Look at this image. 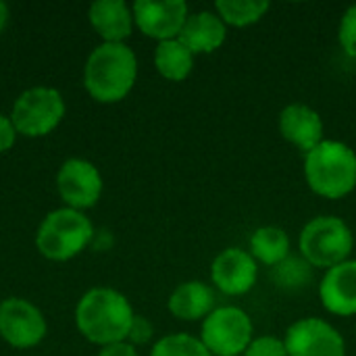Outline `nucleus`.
<instances>
[{
    "label": "nucleus",
    "mask_w": 356,
    "mask_h": 356,
    "mask_svg": "<svg viewBox=\"0 0 356 356\" xmlns=\"http://www.w3.org/2000/svg\"><path fill=\"white\" fill-rule=\"evenodd\" d=\"M134 317L136 315L127 298L111 288L90 290L75 311L77 330L90 342L102 346L123 342L129 336Z\"/></svg>",
    "instance_id": "obj_1"
},
{
    "label": "nucleus",
    "mask_w": 356,
    "mask_h": 356,
    "mask_svg": "<svg viewBox=\"0 0 356 356\" xmlns=\"http://www.w3.org/2000/svg\"><path fill=\"white\" fill-rule=\"evenodd\" d=\"M138 77V60L125 44L98 46L83 71V83L90 96L98 102H119L134 88Z\"/></svg>",
    "instance_id": "obj_2"
},
{
    "label": "nucleus",
    "mask_w": 356,
    "mask_h": 356,
    "mask_svg": "<svg viewBox=\"0 0 356 356\" xmlns=\"http://www.w3.org/2000/svg\"><path fill=\"white\" fill-rule=\"evenodd\" d=\"M309 188L327 200H340L356 188V152L344 142L323 140L305 154Z\"/></svg>",
    "instance_id": "obj_3"
},
{
    "label": "nucleus",
    "mask_w": 356,
    "mask_h": 356,
    "mask_svg": "<svg viewBox=\"0 0 356 356\" xmlns=\"http://www.w3.org/2000/svg\"><path fill=\"white\" fill-rule=\"evenodd\" d=\"M300 257L309 261L315 269H332L340 263H346L353 248L355 236L353 229L340 217L321 215L311 219L298 240Z\"/></svg>",
    "instance_id": "obj_4"
},
{
    "label": "nucleus",
    "mask_w": 356,
    "mask_h": 356,
    "mask_svg": "<svg viewBox=\"0 0 356 356\" xmlns=\"http://www.w3.org/2000/svg\"><path fill=\"white\" fill-rule=\"evenodd\" d=\"M94 236L92 223L79 211L58 209L38 229V250L50 261H67L81 252Z\"/></svg>",
    "instance_id": "obj_5"
},
{
    "label": "nucleus",
    "mask_w": 356,
    "mask_h": 356,
    "mask_svg": "<svg viewBox=\"0 0 356 356\" xmlns=\"http://www.w3.org/2000/svg\"><path fill=\"white\" fill-rule=\"evenodd\" d=\"M252 321L240 307H219L204 321L200 342L213 356H242L250 346Z\"/></svg>",
    "instance_id": "obj_6"
},
{
    "label": "nucleus",
    "mask_w": 356,
    "mask_h": 356,
    "mask_svg": "<svg viewBox=\"0 0 356 356\" xmlns=\"http://www.w3.org/2000/svg\"><path fill=\"white\" fill-rule=\"evenodd\" d=\"M65 115L63 96L52 88H31L23 92L15 106L10 121L15 129L29 138H40L50 134Z\"/></svg>",
    "instance_id": "obj_7"
},
{
    "label": "nucleus",
    "mask_w": 356,
    "mask_h": 356,
    "mask_svg": "<svg viewBox=\"0 0 356 356\" xmlns=\"http://www.w3.org/2000/svg\"><path fill=\"white\" fill-rule=\"evenodd\" d=\"M288 356H346V342L340 332L317 317L298 319L284 336Z\"/></svg>",
    "instance_id": "obj_8"
},
{
    "label": "nucleus",
    "mask_w": 356,
    "mask_h": 356,
    "mask_svg": "<svg viewBox=\"0 0 356 356\" xmlns=\"http://www.w3.org/2000/svg\"><path fill=\"white\" fill-rule=\"evenodd\" d=\"M134 23L148 38L159 42L179 38L184 23L188 19V4L184 0H138L131 8Z\"/></svg>",
    "instance_id": "obj_9"
},
{
    "label": "nucleus",
    "mask_w": 356,
    "mask_h": 356,
    "mask_svg": "<svg viewBox=\"0 0 356 356\" xmlns=\"http://www.w3.org/2000/svg\"><path fill=\"white\" fill-rule=\"evenodd\" d=\"M0 336L15 348H31L46 336L42 313L21 298H8L0 305Z\"/></svg>",
    "instance_id": "obj_10"
},
{
    "label": "nucleus",
    "mask_w": 356,
    "mask_h": 356,
    "mask_svg": "<svg viewBox=\"0 0 356 356\" xmlns=\"http://www.w3.org/2000/svg\"><path fill=\"white\" fill-rule=\"evenodd\" d=\"M259 277L257 261L250 252L240 248H227L219 252L211 265V280L219 292L225 296L248 294Z\"/></svg>",
    "instance_id": "obj_11"
},
{
    "label": "nucleus",
    "mask_w": 356,
    "mask_h": 356,
    "mask_svg": "<svg viewBox=\"0 0 356 356\" xmlns=\"http://www.w3.org/2000/svg\"><path fill=\"white\" fill-rule=\"evenodd\" d=\"M60 198L73 209H90L98 202L102 192V177L98 169L81 159L67 161L56 177Z\"/></svg>",
    "instance_id": "obj_12"
},
{
    "label": "nucleus",
    "mask_w": 356,
    "mask_h": 356,
    "mask_svg": "<svg viewBox=\"0 0 356 356\" xmlns=\"http://www.w3.org/2000/svg\"><path fill=\"white\" fill-rule=\"evenodd\" d=\"M319 298L327 313L338 317L356 315V261L340 263L325 271L319 284Z\"/></svg>",
    "instance_id": "obj_13"
},
{
    "label": "nucleus",
    "mask_w": 356,
    "mask_h": 356,
    "mask_svg": "<svg viewBox=\"0 0 356 356\" xmlns=\"http://www.w3.org/2000/svg\"><path fill=\"white\" fill-rule=\"evenodd\" d=\"M280 134L286 142L294 144L305 154L325 140L321 115L315 108L300 102L288 104L280 113Z\"/></svg>",
    "instance_id": "obj_14"
},
{
    "label": "nucleus",
    "mask_w": 356,
    "mask_h": 356,
    "mask_svg": "<svg viewBox=\"0 0 356 356\" xmlns=\"http://www.w3.org/2000/svg\"><path fill=\"white\" fill-rule=\"evenodd\" d=\"M227 38V25L221 21V17L213 10H198L190 13L184 29L179 33V42L190 48V52L196 54H211L217 48L223 46Z\"/></svg>",
    "instance_id": "obj_15"
},
{
    "label": "nucleus",
    "mask_w": 356,
    "mask_h": 356,
    "mask_svg": "<svg viewBox=\"0 0 356 356\" xmlns=\"http://www.w3.org/2000/svg\"><path fill=\"white\" fill-rule=\"evenodd\" d=\"M90 23L106 44H123L131 33L134 13L123 0H98L90 6Z\"/></svg>",
    "instance_id": "obj_16"
},
{
    "label": "nucleus",
    "mask_w": 356,
    "mask_h": 356,
    "mask_svg": "<svg viewBox=\"0 0 356 356\" xmlns=\"http://www.w3.org/2000/svg\"><path fill=\"white\" fill-rule=\"evenodd\" d=\"M169 311L181 321H200L215 311V292L204 282H186L169 296Z\"/></svg>",
    "instance_id": "obj_17"
},
{
    "label": "nucleus",
    "mask_w": 356,
    "mask_h": 356,
    "mask_svg": "<svg viewBox=\"0 0 356 356\" xmlns=\"http://www.w3.org/2000/svg\"><path fill=\"white\" fill-rule=\"evenodd\" d=\"M250 254L257 263L273 269L290 257V236L275 225L259 227L250 236Z\"/></svg>",
    "instance_id": "obj_18"
},
{
    "label": "nucleus",
    "mask_w": 356,
    "mask_h": 356,
    "mask_svg": "<svg viewBox=\"0 0 356 356\" xmlns=\"http://www.w3.org/2000/svg\"><path fill=\"white\" fill-rule=\"evenodd\" d=\"M156 71L169 81H184L194 69V54L177 38L159 42L154 52Z\"/></svg>",
    "instance_id": "obj_19"
},
{
    "label": "nucleus",
    "mask_w": 356,
    "mask_h": 356,
    "mask_svg": "<svg viewBox=\"0 0 356 356\" xmlns=\"http://www.w3.org/2000/svg\"><path fill=\"white\" fill-rule=\"evenodd\" d=\"M273 284L284 292H300L315 282V267L302 257L290 254L284 263L271 269Z\"/></svg>",
    "instance_id": "obj_20"
},
{
    "label": "nucleus",
    "mask_w": 356,
    "mask_h": 356,
    "mask_svg": "<svg viewBox=\"0 0 356 356\" xmlns=\"http://www.w3.org/2000/svg\"><path fill=\"white\" fill-rule=\"evenodd\" d=\"M269 10V2L265 0H219L215 4V13L221 17L225 25L232 27H248L265 17Z\"/></svg>",
    "instance_id": "obj_21"
},
{
    "label": "nucleus",
    "mask_w": 356,
    "mask_h": 356,
    "mask_svg": "<svg viewBox=\"0 0 356 356\" xmlns=\"http://www.w3.org/2000/svg\"><path fill=\"white\" fill-rule=\"evenodd\" d=\"M150 356H213L209 348L200 342V338H194L190 334H173L161 338Z\"/></svg>",
    "instance_id": "obj_22"
},
{
    "label": "nucleus",
    "mask_w": 356,
    "mask_h": 356,
    "mask_svg": "<svg viewBox=\"0 0 356 356\" xmlns=\"http://www.w3.org/2000/svg\"><path fill=\"white\" fill-rule=\"evenodd\" d=\"M338 38H340V44H342L344 52L348 56L356 58V4L346 8L344 17L340 21Z\"/></svg>",
    "instance_id": "obj_23"
},
{
    "label": "nucleus",
    "mask_w": 356,
    "mask_h": 356,
    "mask_svg": "<svg viewBox=\"0 0 356 356\" xmlns=\"http://www.w3.org/2000/svg\"><path fill=\"white\" fill-rule=\"evenodd\" d=\"M242 356H288V350L284 346V340L273 336H261L250 342Z\"/></svg>",
    "instance_id": "obj_24"
},
{
    "label": "nucleus",
    "mask_w": 356,
    "mask_h": 356,
    "mask_svg": "<svg viewBox=\"0 0 356 356\" xmlns=\"http://www.w3.org/2000/svg\"><path fill=\"white\" fill-rule=\"evenodd\" d=\"M127 338L131 340V344H146L152 338V325L144 317H134Z\"/></svg>",
    "instance_id": "obj_25"
},
{
    "label": "nucleus",
    "mask_w": 356,
    "mask_h": 356,
    "mask_svg": "<svg viewBox=\"0 0 356 356\" xmlns=\"http://www.w3.org/2000/svg\"><path fill=\"white\" fill-rule=\"evenodd\" d=\"M15 125L8 117L0 115V152L8 150L15 144Z\"/></svg>",
    "instance_id": "obj_26"
},
{
    "label": "nucleus",
    "mask_w": 356,
    "mask_h": 356,
    "mask_svg": "<svg viewBox=\"0 0 356 356\" xmlns=\"http://www.w3.org/2000/svg\"><path fill=\"white\" fill-rule=\"evenodd\" d=\"M98 356H138V353H136V348L131 344L119 342V344L104 346V350H100Z\"/></svg>",
    "instance_id": "obj_27"
},
{
    "label": "nucleus",
    "mask_w": 356,
    "mask_h": 356,
    "mask_svg": "<svg viewBox=\"0 0 356 356\" xmlns=\"http://www.w3.org/2000/svg\"><path fill=\"white\" fill-rule=\"evenodd\" d=\"M6 21H8V8H6V4H4V2H0V31L4 29Z\"/></svg>",
    "instance_id": "obj_28"
}]
</instances>
